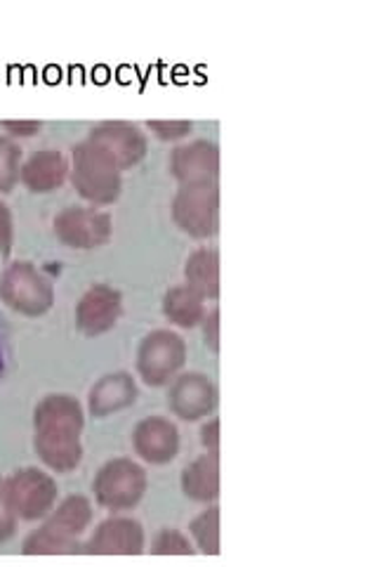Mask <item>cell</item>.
Here are the masks:
<instances>
[{
  "mask_svg": "<svg viewBox=\"0 0 377 567\" xmlns=\"http://www.w3.org/2000/svg\"><path fill=\"white\" fill-rule=\"evenodd\" d=\"M83 425V406L76 398L48 395L35 404L33 447L50 471L71 473L81 466Z\"/></svg>",
  "mask_w": 377,
  "mask_h": 567,
  "instance_id": "1",
  "label": "cell"
},
{
  "mask_svg": "<svg viewBox=\"0 0 377 567\" xmlns=\"http://www.w3.org/2000/svg\"><path fill=\"white\" fill-rule=\"evenodd\" d=\"M93 523V504L81 494H71L50 511L48 520L24 539L27 556H57L78 551V539Z\"/></svg>",
  "mask_w": 377,
  "mask_h": 567,
  "instance_id": "2",
  "label": "cell"
},
{
  "mask_svg": "<svg viewBox=\"0 0 377 567\" xmlns=\"http://www.w3.org/2000/svg\"><path fill=\"white\" fill-rule=\"evenodd\" d=\"M71 183L81 197L93 206H112L123 189V171L116 166L112 154L83 140L71 150Z\"/></svg>",
  "mask_w": 377,
  "mask_h": 567,
  "instance_id": "3",
  "label": "cell"
},
{
  "mask_svg": "<svg viewBox=\"0 0 377 567\" xmlns=\"http://www.w3.org/2000/svg\"><path fill=\"white\" fill-rule=\"evenodd\" d=\"M147 485H149L147 471L142 468L137 461L118 456V458L106 461V464L100 468V473L95 475L93 492L102 508L121 513V511L135 508L142 502V496L147 492Z\"/></svg>",
  "mask_w": 377,
  "mask_h": 567,
  "instance_id": "4",
  "label": "cell"
},
{
  "mask_svg": "<svg viewBox=\"0 0 377 567\" xmlns=\"http://www.w3.org/2000/svg\"><path fill=\"white\" fill-rule=\"evenodd\" d=\"M0 300L24 317H41L55 303V289L33 262L17 260L0 277Z\"/></svg>",
  "mask_w": 377,
  "mask_h": 567,
  "instance_id": "5",
  "label": "cell"
},
{
  "mask_svg": "<svg viewBox=\"0 0 377 567\" xmlns=\"http://www.w3.org/2000/svg\"><path fill=\"white\" fill-rule=\"evenodd\" d=\"M172 220L193 239H210L220 227L218 183L182 185L172 199Z\"/></svg>",
  "mask_w": 377,
  "mask_h": 567,
  "instance_id": "6",
  "label": "cell"
},
{
  "mask_svg": "<svg viewBox=\"0 0 377 567\" xmlns=\"http://www.w3.org/2000/svg\"><path fill=\"white\" fill-rule=\"evenodd\" d=\"M187 362V343L179 333L158 329L145 336L137 350V374L147 385H168Z\"/></svg>",
  "mask_w": 377,
  "mask_h": 567,
  "instance_id": "7",
  "label": "cell"
},
{
  "mask_svg": "<svg viewBox=\"0 0 377 567\" xmlns=\"http://www.w3.org/2000/svg\"><path fill=\"white\" fill-rule=\"evenodd\" d=\"M8 494L17 518L33 523L43 520L50 516V511L57 506L60 487L55 477L41 468H20L14 471L10 477H6Z\"/></svg>",
  "mask_w": 377,
  "mask_h": 567,
  "instance_id": "8",
  "label": "cell"
},
{
  "mask_svg": "<svg viewBox=\"0 0 377 567\" xmlns=\"http://www.w3.org/2000/svg\"><path fill=\"white\" fill-rule=\"evenodd\" d=\"M52 227L64 246L78 248V251H93L114 235L112 216L95 206H66Z\"/></svg>",
  "mask_w": 377,
  "mask_h": 567,
  "instance_id": "9",
  "label": "cell"
},
{
  "mask_svg": "<svg viewBox=\"0 0 377 567\" xmlns=\"http://www.w3.org/2000/svg\"><path fill=\"white\" fill-rule=\"evenodd\" d=\"M87 140H93L95 145L109 152L121 171L137 166L142 158L147 156V150H149L147 135L142 133L139 126L128 121H102L93 131H90Z\"/></svg>",
  "mask_w": 377,
  "mask_h": 567,
  "instance_id": "10",
  "label": "cell"
},
{
  "mask_svg": "<svg viewBox=\"0 0 377 567\" xmlns=\"http://www.w3.org/2000/svg\"><path fill=\"white\" fill-rule=\"evenodd\" d=\"M168 406L182 421L206 419L218 406V388H214L210 377L199 374V371H189V374L172 379Z\"/></svg>",
  "mask_w": 377,
  "mask_h": 567,
  "instance_id": "11",
  "label": "cell"
},
{
  "mask_svg": "<svg viewBox=\"0 0 377 567\" xmlns=\"http://www.w3.org/2000/svg\"><path fill=\"white\" fill-rule=\"evenodd\" d=\"M81 548L90 556H139L145 551V529L133 518H106Z\"/></svg>",
  "mask_w": 377,
  "mask_h": 567,
  "instance_id": "12",
  "label": "cell"
},
{
  "mask_svg": "<svg viewBox=\"0 0 377 567\" xmlns=\"http://www.w3.org/2000/svg\"><path fill=\"white\" fill-rule=\"evenodd\" d=\"M170 173L179 185L218 183L220 150L208 140L179 145L170 156Z\"/></svg>",
  "mask_w": 377,
  "mask_h": 567,
  "instance_id": "13",
  "label": "cell"
},
{
  "mask_svg": "<svg viewBox=\"0 0 377 567\" xmlns=\"http://www.w3.org/2000/svg\"><path fill=\"white\" fill-rule=\"evenodd\" d=\"M123 312V298L106 284L90 287L76 306V327L85 336H102L112 331Z\"/></svg>",
  "mask_w": 377,
  "mask_h": 567,
  "instance_id": "14",
  "label": "cell"
},
{
  "mask_svg": "<svg viewBox=\"0 0 377 567\" xmlns=\"http://www.w3.org/2000/svg\"><path fill=\"white\" fill-rule=\"evenodd\" d=\"M135 452L151 466H166L179 452V431L170 419H142L133 431Z\"/></svg>",
  "mask_w": 377,
  "mask_h": 567,
  "instance_id": "15",
  "label": "cell"
},
{
  "mask_svg": "<svg viewBox=\"0 0 377 567\" xmlns=\"http://www.w3.org/2000/svg\"><path fill=\"white\" fill-rule=\"evenodd\" d=\"M137 400V383L128 371H114V374L102 377L93 390H90V414L104 419L121 410H128Z\"/></svg>",
  "mask_w": 377,
  "mask_h": 567,
  "instance_id": "16",
  "label": "cell"
},
{
  "mask_svg": "<svg viewBox=\"0 0 377 567\" xmlns=\"http://www.w3.org/2000/svg\"><path fill=\"white\" fill-rule=\"evenodd\" d=\"M66 175L69 162L64 154L57 150H41L27 158V164L20 173V183L35 194H48L60 189L66 181Z\"/></svg>",
  "mask_w": 377,
  "mask_h": 567,
  "instance_id": "17",
  "label": "cell"
},
{
  "mask_svg": "<svg viewBox=\"0 0 377 567\" xmlns=\"http://www.w3.org/2000/svg\"><path fill=\"white\" fill-rule=\"evenodd\" d=\"M182 492L191 502L210 504L220 496V454H201L182 471Z\"/></svg>",
  "mask_w": 377,
  "mask_h": 567,
  "instance_id": "18",
  "label": "cell"
},
{
  "mask_svg": "<svg viewBox=\"0 0 377 567\" xmlns=\"http://www.w3.org/2000/svg\"><path fill=\"white\" fill-rule=\"evenodd\" d=\"M187 287H191L196 293L218 300L220 296V254L214 248L201 246L187 258L185 265Z\"/></svg>",
  "mask_w": 377,
  "mask_h": 567,
  "instance_id": "19",
  "label": "cell"
},
{
  "mask_svg": "<svg viewBox=\"0 0 377 567\" xmlns=\"http://www.w3.org/2000/svg\"><path fill=\"white\" fill-rule=\"evenodd\" d=\"M206 298L196 293L187 284L172 287L164 296V315L179 329H193L203 322L206 317Z\"/></svg>",
  "mask_w": 377,
  "mask_h": 567,
  "instance_id": "20",
  "label": "cell"
},
{
  "mask_svg": "<svg viewBox=\"0 0 377 567\" xmlns=\"http://www.w3.org/2000/svg\"><path fill=\"white\" fill-rule=\"evenodd\" d=\"M191 537L199 546V551L206 556L220 554V508L210 506L201 516H196L189 525Z\"/></svg>",
  "mask_w": 377,
  "mask_h": 567,
  "instance_id": "21",
  "label": "cell"
},
{
  "mask_svg": "<svg viewBox=\"0 0 377 567\" xmlns=\"http://www.w3.org/2000/svg\"><path fill=\"white\" fill-rule=\"evenodd\" d=\"M22 173V150L14 140L0 135V194H10Z\"/></svg>",
  "mask_w": 377,
  "mask_h": 567,
  "instance_id": "22",
  "label": "cell"
},
{
  "mask_svg": "<svg viewBox=\"0 0 377 567\" xmlns=\"http://www.w3.org/2000/svg\"><path fill=\"white\" fill-rule=\"evenodd\" d=\"M151 554H156V556H191L193 546H191L189 537L182 535V532L166 527L154 537Z\"/></svg>",
  "mask_w": 377,
  "mask_h": 567,
  "instance_id": "23",
  "label": "cell"
},
{
  "mask_svg": "<svg viewBox=\"0 0 377 567\" xmlns=\"http://www.w3.org/2000/svg\"><path fill=\"white\" fill-rule=\"evenodd\" d=\"M17 523H20V518H17V513L12 508L6 477H0V544H6L8 539L14 537Z\"/></svg>",
  "mask_w": 377,
  "mask_h": 567,
  "instance_id": "24",
  "label": "cell"
},
{
  "mask_svg": "<svg viewBox=\"0 0 377 567\" xmlns=\"http://www.w3.org/2000/svg\"><path fill=\"white\" fill-rule=\"evenodd\" d=\"M149 131L164 142H175L187 137L193 126L189 121H149Z\"/></svg>",
  "mask_w": 377,
  "mask_h": 567,
  "instance_id": "25",
  "label": "cell"
},
{
  "mask_svg": "<svg viewBox=\"0 0 377 567\" xmlns=\"http://www.w3.org/2000/svg\"><path fill=\"white\" fill-rule=\"evenodd\" d=\"M12 237H14V227H12V213L8 204L0 202V258H8L12 251Z\"/></svg>",
  "mask_w": 377,
  "mask_h": 567,
  "instance_id": "26",
  "label": "cell"
},
{
  "mask_svg": "<svg viewBox=\"0 0 377 567\" xmlns=\"http://www.w3.org/2000/svg\"><path fill=\"white\" fill-rule=\"evenodd\" d=\"M201 324H203L206 346H208L212 352H220V310L214 308L212 312H206Z\"/></svg>",
  "mask_w": 377,
  "mask_h": 567,
  "instance_id": "27",
  "label": "cell"
},
{
  "mask_svg": "<svg viewBox=\"0 0 377 567\" xmlns=\"http://www.w3.org/2000/svg\"><path fill=\"white\" fill-rule=\"evenodd\" d=\"M43 128L41 121H3V131L12 137H33Z\"/></svg>",
  "mask_w": 377,
  "mask_h": 567,
  "instance_id": "28",
  "label": "cell"
},
{
  "mask_svg": "<svg viewBox=\"0 0 377 567\" xmlns=\"http://www.w3.org/2000/svg\"><path fill=\"white\" fill-rule=\"evenodd\" d=\"M201 442L210 454H220V419H212L203 425Z\"/></svg>",
  "mask_w": 377,
  "mask_h": 567,
  "instance_id": "29",
  "label": "cell"
},
{
  "mask_svg": "<svg viewBox=\"0 0 377 567\" xmlns=\"http://www.w3.org/2000/svg\"><path fill=\"white\" fill-rule=\"evenodd\" d=\"M3 364H6V354H3V339H0V374H3Z\"/></svg>",
  "mask_w": 377,
  "mask_h": 567,
  "instance_id": "30",
  "label": "cell"
}]
</instances>
